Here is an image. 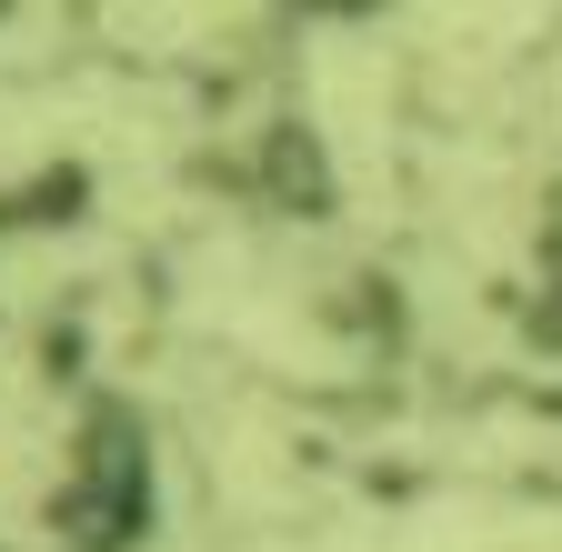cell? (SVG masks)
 <instances>
[{"label":"cell","instance_id":"cell-1","mask_svg":"<svg viewBox=\"0 0 562 552\" xmlns=\"http://www.w3.org/2000/svg\"><path fill=\"white\" fill-rule=\"evenodd\" d=\"M0 552H21V542H0Z\"/></svg>","mask_w":562,"mask_h":552}]
</instances>
